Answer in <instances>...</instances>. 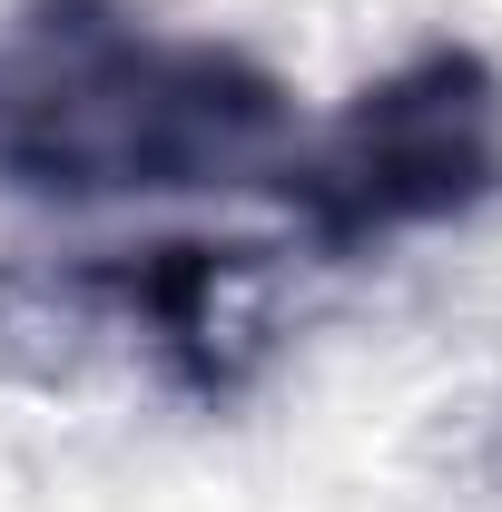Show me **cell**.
Returning <instances> with one entry per match:
<instances>
[{"label":"cell","mask_w":502,"mask_h":512,"mask_svg":"<svg viewBox=\"0 0 502 512\" xmlns=\"http://www.w3.org/2000/svg\"><path fill=\"white\" fill-rule=\"evenodd\" d=\"M286 138V79L227 40L148 30L119 0H20L0 30V188L20 197L247 188Z\"/></svg>","instance_id":"obj_1"},{"label":"cell","mask_w":502,"mask_h":512,"mask_svg":"<svg viewBox=\"0 0 502 512\" xmlns=\"http://www.w3.org/2000/svg\"><path fill=\"white\" fill-rule=\"evenodd\" d=\"M276 188L325 256L384 247L502 197V79L483 50L434 40L325 128L315 148L276 158Z\"/></svg>","instance_id":"obj_2"},{"label":"cell","mask_w":502,"mask_h":512,"mask_svg":"<svg viewBox=\"0 0 502 512\" xmlns=\"http://www.w3.org/2000/svg\"><path fill=\"white\" fill-rule=\"evenodd\" d=\"M256 276V247H217V237H158V247H109L50 276V296L109 316L119 335H148L158 375L188 394H237L247 384V335L227 316V296Z\"/></svg>","instance_id":"obj_3"}]
</instances>
